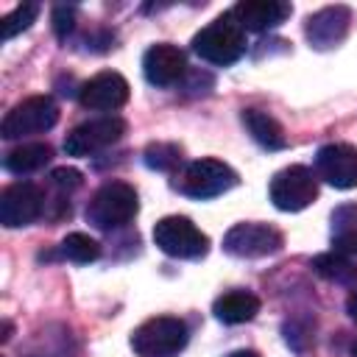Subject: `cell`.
<instances>
[{
  "mask_svg": "<svg viewBox=\"0 0 357 357\" xmlns=\"http://www.w3.org/2000/svg\"><path fill=\"white\" fill-rule=\"evenodd\" d=\"M192 50L209 64L229 67L245 53V31L231 14H223L192 36Z\"/></svg>",
  "mask_w": 357,
  "mask_h": 357,
  "instance_id": "1",
  "label": "cell"
},
{
  "mask_svg": "<svg viewBox=\"0 0 357 357\" xmlns=\"http://www.w3.org/2000/svg\"><path fill=\"white\" fill-rule=\"evenodd\" d=\"M139 209V198H137V190L126 181H106L86 204V220L95 226V229H103V231H112V229H120L126 223L134 220Z\"/></svg>",
  "mask_w": 357,
  "mask_h": 357,
  "instance_id": "2",
  "label": "cell"
},
{
  "mask_svg": "<svg viewBox=\"0 0 357 357\" xmlns=\"http://www.w3.org/2000/svg\"><path fill=\"white\" fill-rule=\"evenodd\" d=\"M187 340H190V329L181 318L156 315L134 329L131 349L139 357H173L187 346Z\"/></svg>",
  "mask_w": 357,
  "mask_h": 357,
  "instance_id": "3",
  "label": "cell"
},
{
  "mask_svg": "<svg viewBox=\"0 0 357 357\" xmlns=\"http://www.w3.org/2000/svg\"><path fill=\"white\" fill-rule=\"evenodd\" d=\"M153 243L159 251L176 259H198L209 251V237L184 215H167L153 226Z\"/></svg>",
  "mask_w": 357,
  "mask_h": 357,
  "instance_id": "4",
  "label": "cell"
},
{
  "mask_svg": "<svg viewBox=\"0 0 357 357\" xmlns=\"http://www.w3.org/2000/svg\"><path fill=\"white\" fill-rule=\"evenodd\" d=\"M59 123V106L50 95H31L20 100L0 126V134L6 139H22L31 134H45Z\"/></svg>",
  "mask_w": 357,
  "mask_h": 357,
  "instance_id": "5",
  "label": "cell"
},
{
  "mask_svg": "<svg viewBox=\"0 0 357 357\" xmlns=\"http://www.w3.org/2000/svg\"><path fill=\"white\" fill-rule=\"evenodd\" d=\"M237 184V173L220 159H195L184 167L176 187L190 198H215Z\"/></svg>",
  "mask_w": 357,
  "mask_h": 357,
  "instance_id": "6",
  "label": "cell"
},
{
  "mask_svg": "<svg viewBox=\"0 0 357 357\" xmlns=\"http://www.w3.org/2000/svg\"><path fill=\"white\" fill-rule=\"evenodd\" d=\"M318 198V176L304 165H290L271 178V201L282 212H301Z\"/></svg>",
  "mask_w": 357,
  "mask_h": 357,
  "instance_id": "7",
  "label": "cell"
},
{
  "mask_svg": "<svg viewBox=\"0 0 357 357\" xmlns=\"http://www.w3.org/2000/svg\"><path fill=\"white\" fill-rule=\"evenodd\" d=\"M126 120L117 117V114H106V117H95V120H86L81 126H75L67 139H64V151L70 156H92L109 145H114L117 139H123L126 134Z\"/></svg>",
  "mask_w": 357,
  "mask_h": 357,
  "instance_id": "8",
  "label": "cell"
},
{
  "mask_svg": "<svg viewBox=\"0 0 357 357\" xmlns=\"http://www.w3.org/2000/svg\"><path fill=\"white\" fill-rule=\"evenodd\" d=\"M282 245H284L282 231L273 229V226H268V223H237L223 237L226 254L243 257V259L271 257V254L282 251Z\"/></svg>",
  "mask_w": 357,
  "mask_h": 357,
  "instance_id": "9",
  "label": "cell"
},
{
  "mask_svg": "<svg viewBox=\"0 0 357 357\" xmlns=\"http://www.w3.org/2000/svg\"><path fill=\"white\" fill-rule=\"evenodd\" d=\"M45 212V195L33 181H14L0 195V223L20 229L33 223Z\"/></svg>",
  "mask_w": 357,
  "mask_h": 357,
  "instance_id": "10",
  "label": "cell"
},
{
  "mask_svg": "<svg viewBox=\"0 0 357 357\" xmlns=\"http://www.w3.org/2000/svg\"><path fill=\"white\" fill-rule=\"evenodd\" d=\"M315 176L337 190L357 187V148L349 142H329L315 153Z\"/></svg>",
  "mask_w": 357,
  "mask_h": 357,
  "instance_id": "11",
  "label": "cell"
},
{
  "mask_svg": "<svg viewBox=\"0 0 357 357\" xmlns=\"http://www.w3.org/2000/svg\"><path fill=\"white\" fill-rule=\"evenodd\" d=\"M126 100H128V81L114 70L92 75L78 89V103L92 112H114L126 106Z\"/></svg>",
  "mask_w": 357,
  "mask_h": 357,
  "instance_id": "12",
  "label": "cell"
},
{
  "mask_svg": "<svg viewBox=\"0 0 357 357\" xmlns=\"http://www.w3.org/2000/svg\"><path fill=\"white\" fill-rule=\"evenodd\" d=\"M349 25H351V11L346 6H326V8L307 17L304 33H307L312 47L329 50V47H337L346 39Z\"/></svg>",
  "mask_w": 357,
  "mask_h": 357,
  "instance_id": "13",
  "label": "cell"
},
{
  "mask_svg": "<svg viewBox=\"0 0 357 357\" xmlns=\"http://www.w3.org/2000/svg\"><path fill=\"white\" fill-rule=\"evenodd\" d=\"M184 70H187L184 53L176 45H170V42L151 45L145 50V56H142V73H145V78L153 86H173V84H178Z\"/></svg>",
  "mask_w": 357,
  "mask_h": 357,
  "instance_id": "14",
  "label": "cell"
},
{
  "mask_svg": "<svg viewBox=\"0 0 357 357\" xmlns=\"http://www.w3.org/2000/svg\"><path fill=\"white\" fill-rule=\"evenodd\" d=\"M229 14L243 31H268L282 25L293 14V6L284 0H243Z\"/></svg>",
  "mask_w": 357,
  "mask_h": 357,
  "instance_id": "15",
  "label": "cell"
},
{
  "mask_svg": "<svg viewBox=\"0 0 357 357\" xmlns=\"http://www.w3.org/2000/svg\"><path fill=\"white\" fill-rule=\"evenodd\" d=\"M243 126L268 151H282L287 145V137H284V128L279 126V120L262 109H243Z\"/></svg>",
  "mask_w": 357,
  "mask_h": 357,
  "instance_id": "16",
  "label": "cell"
},
{
  "mask_svg": "<svg viewBox=\"0 0 357 357\" xmlns=\"http://www.w3.org/2000/svg\"><path fill=\"white\" fill-rule=\"evenodd\" d=\"M212 312L223 324H245L259 312V298L248 290H231L215 301Z\"/></svg>",
  "mask_w": 357,
  "mask_h": 357,
  "instance_id": "17",
  "label": "cell"
},
{
  "mask_svg": "<svg viewBox=\"0 0 357 357\" xmlns=\"http://www.w3.org/2000/svg\"><path fill=\"white\" fill-rule=\"evenodd\" d=\"M50 156H53V148L47 142H25V145L8 151L6 159H3V165H6V170L22 176V173L42 170L50 162Z\"/></svg>",
  "mask_w": 357,
  "mask_h": 357,
  "instance_id": "18",
  "label": "cell"
},
{
  "mask_svg": "<svg viewBox=\"0 0 357 357\" xmlns=\"http://www.w3.org/2000/svg\"><path fill=\"white\" fill-rule=\"evenodd\" d=\"M312 268L318 276L335 282V284H343V287H354L357 284V265L340 254V251H329V254H318L312 259Z\"/></svg>",
  "mask_w": 357,
  "mask_h": 357,
  "instance_id": "19",
  "label": "cell"
},
{
  "mask_svg": "<svg viewBox=\"0 0 357 357\" xmlns=\"http://www.w3.org/2000/svg\"><path fill=\"white\" fill-rule=\"evenodd\" d=\"M59 254L70 262H78V265H86V262H95L100 257V243L84 231H73L61 240L59 245Z\"/></svg>",
  "mask_w": 357,
  "mask_h": 357,
  "instance_id": "20",
  "label": "cell"
},
{
  "mask_svg": "<svg viewBox=\"0 0 357 357\" xmlns=\"http://www.w3.org/2000/svg\"><path fill=\"white\" fill-rule=\"evenodd\" d=\"M36 14H39V3H22V6H17L11 14H6V17L0 20V28H3V42H8V39H14L17 33L28 31V28L33 25Z\"/></svg>",
  "mask_w": 357,
  "mask_h": 357,
  "instance_id": "21",
  "label": "cell"
},
{
  "mask_svg": "<svg viewBox=\"0 0 357 357\" xmlns=\"http://www.w3.org/2000/svg\"><path fill=\"white\" fill-rule=\"evenodd\" d=\"M178 159H181V151L173 142H151L145 148V165L151 170H173Z\"/></svg>",
  "mask_w": 357,
  "mask_h": 357,
  "instance_id": "22",
  "label": "cell"
},
{
  "mask_svg": "<svg viewBox=\"0 0 357 357\" xmlns=\"http://www.w3.org/2000/svg\"><path fill=\"white\" fill-rule=\"evenodd\" d=\"M351 231H357V206L346 204V206L335 209V215H332V234L343 237V234H351Z\"/></svg>",
  "mask_w": 357,
  "mask_h": 357,
  "instance_id": "23",
  "label": "cell"
},
{
  "mask_svg": "<svg viewBox=\"0 0 357 357\" xmlns=\"http://www.w3.org/2000/svg\"><path fill=\"white\" fill-rule=\"evenodd\" d=\"M81 181H84V176H81V170H75V167H56V170L50 173V184H53L56 190H61V192L78 190Z\"/></svg>",
  "mask_w": 357,
  "mask_h": 357,
  "instance_id": "24",
  "label": "cell"
},
{
  "mask_svg": "<svg viewBox=\"0 0 357 357\" xmlns=\"http://www.w3.org/2000/svg\"><path fill=\"white\" fill-rule=\"evenodd\" d=\"M75 28V8L73 6H56L53 8V31L59 39H64Z\"/></svg>",
  "mask_w": 357,
  "mask_h": 357,
  "instance_id": "25",
  "label": "cell"
},
{
  "mask_svg": "<svg viewBox=\"0 0 357 357\" xmlns=\"http://www.w3.org/2000/svg\"><path fill=\"white\" fill-rule=\"evenodd\" d=\"M335 248L340 251V254H354L357 257V231H351V234H343V237H335Z\"/></svg>",
  "mask_w": 357,
  "mask_h": 357,
  "instance_id": "26",
  "label": "cell"
},
{
  "mask_svg": "<svg viewBox=\"0 0 357 357\" xmlns=\"http://www.w3.org/2000/svg\"><path fill=\"white\" fill-rule=\"evenodd\" d=\"M346 310H349V315L357 321V284L351 287V293H349V301H346Z\"/></svg>",
  "mask_w": 357,
  "mask_h": 357,
  "instance_id": "27",
  "label": "cell"
},
{
  "mask_svg": "<svg viewBox=\"0 0 357 357\" xmlns=\"http://www.w3.org/2000/svg\"><path fill=\"white\" fill-rule=\"evenodd\" d=\"M229 357H262V354H257V351H251V349H240V351H231Z\"/></svg>",
  "mask_w": 357,
  "mask_h": 357,
  "instance_id": "28",
  "label": "cell"
}]
</instances>
